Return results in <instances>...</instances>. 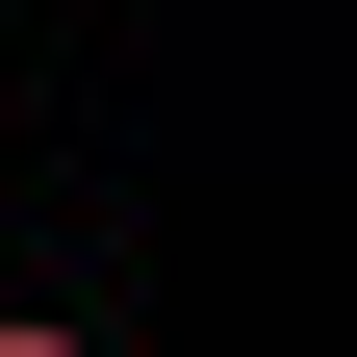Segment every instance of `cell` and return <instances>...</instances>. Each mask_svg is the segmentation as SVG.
<instances>
[{"label":"cell","instance_id":"1","mask_svg":"<svg viewBox=\"0 0 357 357\" xmlns=\"http://www.w3.org/2000/svg\"><path fill=\"white\" fill-rule=\"evenodd\" d=\"M0 357H102V332H52V306H0Z\"/></svg>","mask_w":357,"mask_h":357}]
</instances>
